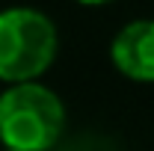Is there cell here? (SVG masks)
<instances>
[{
    "label": "cell",
    "instance_id": "cell-1",
    "mask_svg": "<svg viewBox=\"0 0 154 151\" xmlns=\"http://www.w3.org/2000/svg\"><path fill=\"white\" fill-rule=\"evenodd\" d=\"M65 131V107L54 89L36 80L12 83L0 92V142L3 148L51 151Z\"/></svg>",
    "mask_w": 154,
    "mask_h": 151
},
{
    "label": "cell",
    "instance_id": "cell-4",
    "mask_svg": "<svg viewBox=\"0 0 154 151\" xmlns=\"http://www.w3.org/2000/svg\"><path fill=\"white\" fill-rule=\"evenodd\" d=\"M77 3H86V6H101V3H110V0H77Z\"/></svg>",
    "mask_w": 154,
    "mask_h": 151
},
{
    "label": "cell",
    "instance_id": "cell-2",
    "mask_svg": "<svg viewBox=\"0 0 154 151\" xmlns=\"http://www.w3.org/2000/svg\"><path fill=\"white\" fill-rule=\"evenodd\" d=\"M59 51L57 24L45 12L15 6L0 12V80H38Z\"/></svg>",
    "mask_w": 154,
    "mask_h": 151
},
{
    "label": "cell",
    "instance_id": "cell-5",
    "mask_svg": "<svg viewBox=\"0 0 154 151\" xmlns=\"http://www.w3.org/2000/svg\"><path fill=\"white\" fill-rule=\"evenodd\" d=\"M3 151H21V148H3Z\"/></svg>",
    "mask_w": 154,
    "mask_h": 151
},
{
    "label": "cell",
    "instance_id": "cell-3",
    "mask_svg": "<svg viewBox=\"0 0 154 151\" xmlns=\"http://www.w3.org/2000/svg\"><path fill=\"white\" fill-rule=\"evenodd\" d=\"M116 71L136 83H154V21H131L110 45Z\"/></svg>",
    "mask_w": 154,
    "mask_h": 151
}]
</instances>
